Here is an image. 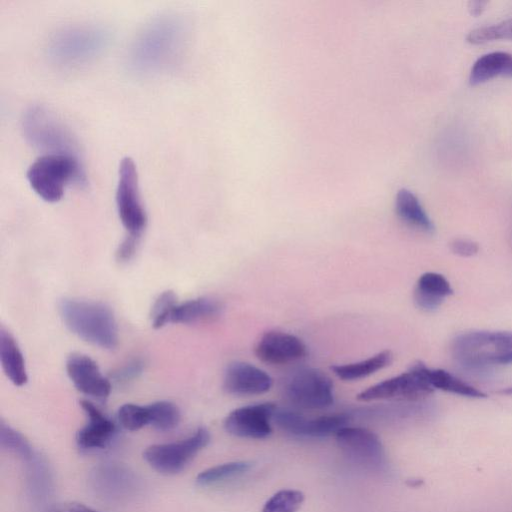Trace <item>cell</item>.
<instances>
[{"mask_svg":"<svg viewBox=\"0 0 512 512\" xmlns=\"http://www.w3.org/2000/svg\"><path fill=\"white\" fill-rule=\"evenodd\" d=\"M187 37V24L181 16L168 14L153 19L136 35L129 47V69L142 76L169 70L182 56Z\"/></svg>","mask_w":512,"mask_h":512,"instance_id":"1","label":"cell"},{"mask_svg":"<svg viewBox=\"0 0 512 512\" xmlns=\"http://www.w3.org/2000/svg\"><path fill=\"white\" fill-rule=\"evenodd\" d=\"M66 327L82 340L104 349L118 343V327L112 310L103 303L64 298L58 305Z\"/></svg>","mask_w":512,"mask_h":512,"instance_id":"2","label":"cell"},{"mask_svg":"<svg viewBox=\"0 0 512 512\" xmlns=\"http://www.w3.org/2000/svg\"><path fill=\"white\" fill-rule=\"evenodd\" d=\"M452 354L464 368L482 371L512 364V331H469L452 341Z\"/></svg>","mask_w":512,"mask_h":512,"instance_id":"3","label":"cell"},{"mask_svg":"<svg viewBox=\"0 0 512 512\" xmlns=\"http://www.w3.org/2000/svg\"><path fill=\"white\" fill-rule=\"evenodd\" d=\"M109 33L93 24H76L58 30L49 40L50 60L61 67H76L94 60L108 46Z\"/></svg>","mask_w":512,"mask_h":512,"instance_id":"4","label":"cell"},{"mask_svg":"<svg viewBox=\"0 0 512 512\" xmlns=\"http://www.w3.org/2000/svg\"><path fill=\"white\" fill-rule=\"evenodd\" d=\"M22 131L27 142L44 155L78 157L76 137L59 116L42 104L27 108L22 117ZM79 158V157H78Z\"/></svg>","mask_w":512,"mask_h":512,"instance_id":"5","label":"cell"},{"mask_svg":"<svg viewBox=\"0 0 512 512\" xmlns=\"http://www.w3.org/2000/svg\"><path fill=\"white\" fill-rule=\"evenodd\" d=\"M35 193L47 202L59 201L69 184L86 185V174L78 157L49 154L37 158L27 170Z\"/></svg>","mask_w":512,"mask_h":512,"instance_id":"6","label":"cell"},{"mask_svg":"<svg viewBox=\"0 0 512 512\" xmlns=\"http://www.w3.org/2000/svg\"><path fill=\"white\" fill-rule=\"evenodd\" d=\"M116 208L127 235L140 238L147 216L141 200L138 172L130 157L121 160L116 188Z\"/></svg>","mask_w":512,"mask_h":512,"instance_id":"7","label":"cell"},{"mask_svg":"<svg viewBox=\"0 0 512 512\" xmlns=\"http://www.w3.org/2000/svg\"><path fill=\"white\" fill-rule=\"evenodd\" d=\"M209 441V431L199 427L192 435L180 441L148 446L143 452V458L159 473L176 474L182 471Z\"/></svg>","mask_w":512,"mask_h":512,"instance_id":"8","label":"cell"},{"mask_svg":"<svg viewBox=\"0 0 512 512\" xmlns=\"http://www.w3.org/2000/svg\"><path fill=\"white\" fill-rule=\"evenodd\" d=\"M425 367L424 363L418 361L408 371L363 390L357 395V399L360 401L422 400L434 391L425 375Z\"/></svg>","mask_w":512,"mask_h":512,"instance_id":"9","label":"cell"},{"mask_svg":"<svg viewBox=\"0 0 512 512\" xmlns=\"http://www.w3.org/2000/svg\"><path fill=\"white\" fill-rule=\"evenodd\" d=\"M284 390L291 403L305 409H323L334 402L332 380L315 368L294 371L287 379Z\"/></svg>","mask_w":512,"mask_h":512,"instance_id":"10","label":"cell"},{"mask_svg":"<svg viewBox=\"0 0 512 512\" xmlns=\"http://www.w3.org/2000/svg\"><path fill=\"white\" fill-rule=\"evenodd\" d=\"M94 493L103 500L118 501L132 496L139 486L137 475L118 463H103L89 475Z\"/></svg>","mask_w":512,"mask_h":512,"instance_id":"11","label":"cell"},{"mask_svg":"<svg viewBox=\"0 0 512 512\" xmlns=\"http://www.w3.org/2000/svg\"><path fill=\"white\" fill-rule=\"evenodd\" d=\"M275 411L276 406L270 402L242 406L226 416L224 428L239 438L264 439L272 432L271 419Z\"/></svg>","mask_w":512,"mask_h":512,"instance_id":"12","label":"cell"},{"mask_svg":"<svg viewBox=\"0 0 512 512\" xmlns=\"http://www.w3.org/2000/svg\"><path fill=\"white\" fill-rule=\"evenodd\" d=\"M273 419L287 433L297 437L310 438H323L336 434L340 429L347 426L349 422V417L345 414H331L308 418L290 409L276 410Z\"/></svg>","mask_w":512,"mask_h":512,"instance_id":"13","label":"cell"},{"mask_svg":"<svg viewBox=\"0 0 512 512\" xmlns=\"http://www.w3.org/2000/svg\"><path fill=\"white\" fill-rule=\"evenodd\" d=\"M339 447L357 462L379 467L385 460V452L378 435L362 427L345 426L336 434Z\"/></svg>","mask_w":512,"mask_h":512,"instance_id":"14","label":"cell"},{"mask_svg":"<svg viewBox=\"0 0 512 512\" xmlns=\"http://www.w3.org/2000/svg\"><path fill=\"white\" fill-rule=\"evenodd\" d=\"M255 354L262 362L281 365L298 361L307 355L304 342L297 336L278 330L262 334L255 346Z\"/></svg>","mask_w":512,"mask_h":512,"instance_id":"15","label":"cell"},{"mask_svg":"<svg viewBox=\"0 0 512 512\" xmlns=\"http://www.w3.org/2000/svg\"><path fill=\"white\" fill-rule=\"evenodd\" d=\"M67 374L81 393L99 400L106 399L111 392V383L101 373L97 363L89 356L72 353L66 361Z\"/></svg>","mask_w":512,"mask_h":512,"instance_id":"16","label":"cell"},{"mask_svg":"<svg viewBox=\"0 0 512 512\" xmlns=\"http://www.w3.org/2000/svg\"><path fill=\"white\" fill-rule=\"evenodd\" d=\"M272 378L264 370L246 362L230 363L224 373V390L236 396L266 393L272 386Z\"/></svg>","mask_w":512,"mask_h":512,"instance_id":"17","label":"cell"},{"mask_svg":"<svg viewBox=\"0 0 512 512\" xmlns=\"http://www.w3.org/2000/svg\"><path fill=\"white\" fill-rule=\"evenodd\" d=\"M88 422L76 435V443L81 450L90 451L105 448L116 433V426L93 403L81 400Z\"/></svg>","mask_w":512,"mask_h":512,"instance_id":"18","label":"cell"},{"mask_svg":"<svg viewBox=\"0 0 512 512\" xmlns=\"http://www.w3.org/2000/svg\"><path fill=\"white\" fill-rule=\"evenodd\" d=\"M452 293L453 289L449 281L442 274L426 272L417 280L414 300L416 305L422 310L434 311Z\"/></svg>","mask_w":512,"mask_h":512,"instance_id":"19","label":"cell"},{"mask_svg":"<svg viewBox=\"0 0 512 512\" xmlns=\"http://www.w3.org/2000/svg\"><path fill=\"white\" fill-rule=\"evenodd\" d=\"M0 361L5 375L14 385L22 386L27 382L22 352L15 338L3 326L0 329Z\"/></svg>","mask_w":512,"mask_h":512,"instance_id":"20","label":"cell"},{"mask_svg":"<svg viewBox=\"0 0 512 512\" xmlns=\"http://www.w3.org/2000/svg\"><path fill=\"white\" fill-rule=\"evenodd\" d=\"M500 76L512 77V54L494 51L482 55L474 62L469 82L478 85Z\"/></svg>","mask_w":512,"mask_h":512,"instance_id":"21","label":"cell"},{"mask_svg":"<svg viewBox=\"0 0 512 512\" xmlns=\"http://www.w3.org/2000/svg\"><path fill=\"white\" fill-rule=\"evenodd\" d=\"M221 312V305L218 301L200 297L177 303L173 308L169 323L191 324L213 318Z\"/></svg>","mask_w":512,"mask_h":512,"instance_id":"22","label":"cell"},{"mask_svg":"<svg viewBox=\"0 0 512 512\" xmlns=\"http://www.w3.org/2000/svg\"><path fill=\"white\" fill-rule=\"evenodd\" d=\"M395 207L398 216L405 223L427 233L434 231L432 220L411 191L400 189L396 195Z\"/></svg>","mask_w":512,"mask_h":512,"instance_id":"23","label":"cell"},{"mask_svg":"<svg viewBox=\"0 0 512 512\" xmlns=\"http://www.w3.org/2000/svg\"><path fill=\"white\" fill-rule=\"evenodd\" d=\"M392 357V353L389 350H384L365 360L334 365L331 367V370L342 380H357L387 367L392 362Z\"/></svg>","mask_w":512,"mask_h":512,"instance_id":"24","label":"cell"},{"mask_svg":"<svg viewBox=\"0 0 512 512\" xmlns=\"http://www.w3.org/2000/svg\"><path fill=\"white\" fill-rule=\"evenodd\" d=\"M27 469V482L31 496L37 501L49 497L51 490V474L46 461L37 451L24 460Z\"/></svg>","mask_w":512,"mask_h":512,"instance_id":"25","label":"cell"},{"mask_svg":"<svg viewBox=\"0 0 512 512\" xmlns=\"http://www.w3.org/2000/svg\"><path fill=\"white\" fill-rule=\"evenodd\" d=\"M425 375L434 389H440L469 398L486 397V394L481 390L467 384L443 369H431L426 366Z\"/></svg>","mask_w":512,"mask_h":512,"instance_id":"26","label":"cell"},{"mask_svg":"<svg viewBox=\"0 0 512 512\" xmlns=\"http://www.w3.org/2000/svg\"><path fill=\"white\" fill-rule=\"evenodd\" d=\"M252 462L233 461L210 467L200 472L196 477L199 486L213 485L227 479L242 475L250 470Z\"/></svg>","mask_w":512,"mask_h":512,"instance_id":"27","label":"cell"},{"mask_svg":"<svg viewBox=\"0 0 512 512\" xmlns=\"http://www.w3.org/2000/svg\"><path fill=\"white\" fill-rule=\"evenodd\" d=\"M148 406L149 425L159 431H170L174 429L180 421V410L170 401H157Z\"/></svg>","mask_w":512,"mask_h":512,"instance_id":"28","label":"cell"},{"mask_svg":"<svg viewBox=\"0 0 512 512\" xmlns=\"http://www.w3.org/2000/svg\"><path fill=\"white\" fill-rule=\"evenodd\" d=\"M0 445L3 449L13 452L23 460L29 458L34 452L30 442L20 432L6 424H0Z\"/></svg>","mask_w":512,"mask_h":512,"instance_id":"29","label":"cell"},{"mask_svg":"<svg viewBox=\"0 0 512 512\" xmlns=\"http://www.w3.org/2000/svg\"><path fill=\"white\" fill-rule=\"evenodd\" d=\"M304 499V494L299 490L282 489L265 502L262 512H297Z\"/></svg>","mask_w":512,"mask_h":512,"instance_id":"30","label":"cell"},{"mask_svg":"<svg viewBox=\"0 0 512 512\" xmlns=\"http://www.w3.org/2000/svg\"><path fill=\"white\" fill-rule=\"evenodd\" d=\"M471 44H483L494 40H512V18L494 25L471 30L467 37Z\"/></svg>","mask_w":512,"mask_h":512,"instance_id":"31","label":"cell"},{"mask_svg":"<svg viewBox=\"0 0 512 512\" xmlns=\"http://www.w3.org/2000/svg\"><path fill=\"white\" fill-rule=\"evenodd\" d=\"M118 421L129 431H136L149 424L148 406L127 403L117 412Z\"/></svg>","mask_w":512,"mask_h":512,"instance_id":"32","label":"cell"},{"mask_svg":"<svg viewBox=\"0 0 512 512\" xmlns=\"http://www.w3.org/2000/svg\"><path fill=\"white\" fill-rule=\"evenodd\" d=\"M177 297L173 291L162 292L155 300L151 309V323L156 329L169 323L173 308L177 305Z\"/></svg>","mask_w":512,"mask_h":512,"instance_id":"33","label":"cell"},{"mask_svg":"<svg viewBox=\"0 0 512 512\" xmlns=\"http://www.w3.org/2000/svg\"><path fill=\"white\" fill-rule=\"evenodd\" d=\"M143 369V362L139 359L133 360L119 370L114 372L113 378L117 382H126L134 377H137Z\"/></svg>","mask_w":512,"mask_h":512,"instance_id":"34","label":"cell"},{"mask_svg":"<svg viewBox=\"0 0 512 512\" xmlns=\"http://www.w3.org/2000/svg\"><path fill=\"white\" fill-rule=\"evenodd\" d=\"M450 247L454 254L461 257H472L479 251L478 244L468 239H455L452 241Z\"/></svg>","mask_w":512,"mask_h":512,"instance_id":"35","label":"cell"},{"mask_svg":"<svg viewBox=\"0 0 512 512\" xmlns=\"http://www.w3.org/2000/svg\"><path fill=\"white\" fill-rule=\"evenodd\" d=\"M138 237L127 235L124 240L120 243L116 257L119 261H128L130 260L136 252V248L139 242Z\"/></svg>","mask_w":512,"mask_h":512,"instance_id":"36","label":"cell"},{"mask_svg":"<svg viewBox=\"0 0 512 512\" xmlns=\"http://www.w3.org/2000/svg\"><path fill=\"white\" fill-rule=\"evenodd\" d=\"M50 512H98L78 502H64L55 505Z\"/></svg>","mask_w":512,"mask_h":512,"instance_id":"37","label":"cell"},{"mask_svg":"<svg viewBox=\"0 0 512 512\" xmlns=\"http://www.w3.org/2000/svg\"><path fill=\"white\" fill-rule=\"evenodd\" d=\"M488 2L482 0H474L468 3V11L473 16H479L485 10Z\"/></svg>","mask_w":512,"mask_h":512,"instance_id":"38","label":"cell"},{"mask_svg":"<svg viewBox=\"0 0 512 512\" xmlns=\"http://www.w3.org/2000/svg\"><path fill=\"white\" fill-rule=\"evenodd\" d=\"M500 393L506 394V395H512V386L501 390Z\"/></svg>","mask_w":512,"mask_h":512,"instance_id":"39","label":"cell"}]
</instances>
